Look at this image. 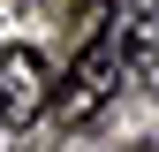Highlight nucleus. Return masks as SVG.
I'll return each instance as SVG.
<instances>
[{"mask_svg": "<svg viewBox=\"0 0 159 152\" xmlns=\"http://www.w3.org/2000/svg\"><path fill=\"white\" fill-rule=\"evenodd\" d=\"M121 69H129L121 31H98V38H84V53H76V61H68V76H61V122H68V129H76V122H91V114L114 99Z\"/></svg>", "mask_w": 159, "mask_h": 152, "instance_id": "1", "label": "nucleus"}, {"mask_svg": "<svg viewBox=\"0 0 159 152\" xmlns=\"http://www.w3.org/2000/svg\"><path fill=\"white\" fill-rule=\"evenodd\" d=\"M46 53L38 46H0V122H38L46 114Z\"/></svg>", "mask_w": 159, "mask_h": 152, "instance_id": "2", "label": "nucleus"}, {"mask_svg": "<svg viewBox=\"0 0 159 152\" xmlns=\"http://www.w3.org/2000/svg\"><path fill=\"white\" fill-rule=\"evenodd\" d=\"M106 15H114V0H84V8H76V23H84V38H98V31H106Z\"/></svg>", "mask_w": 159, "mask_h": 152, "instance_id": "3", "label": "nucleus"}]
</instances>
